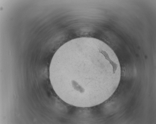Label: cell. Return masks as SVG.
<instances>
[{
	"label": "cell",
	"instance_id": "cell-1",
	"mask_svg": "<svg viewBox=\"0 0 156 124\" xmlns=\"http://www.w3.org/2000/svg\"><path fill=\"white\" fill-rule=\"evenodd\" d=\"M55 89L66 103L78 107H93L113 93L121 77L118 58L102 41L91 37L72 40L55 54Z\"/></svg>",
	"mask_w": 156,
	"mask_h": 124
}]
</instances>
